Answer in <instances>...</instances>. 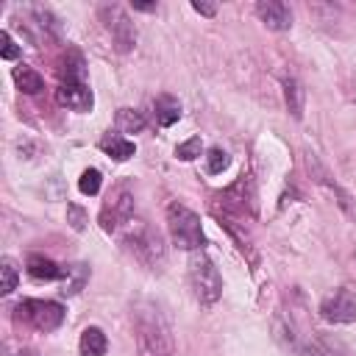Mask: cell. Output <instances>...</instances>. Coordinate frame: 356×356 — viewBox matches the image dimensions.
Instances as JSON below:
<instances>
[{
	"label": "cell",
	"instance_id": "6da1fadb",
	"mask_svg": "<svg viewBox=\"0 0 356 356\" xmlns=\"http://www.w3.org/2000/svg\"><path fill=\"white\" fill-rule=\"evenodd\" d=\"M134 337L139 356H175L172 331L153 303H139L134 309Z\"/></svg>",
	"mask_w": 356,
	"mask_h": 356
},
{
	"label": "cell",
	"instance_id": "7a4b0ae2",
	"mask_svg": "<svg viewBox=\"0 0 356 356\" xmlns=\"http://www.w3.org/2000/svg\"><path fill=\"white\" fill-rule=\"evenodd\" d=\"M125 245L134 250V256L145 264V267H150V270H159L164 261H167V248H164V239H161V234L153 228V225H147V222H128V228H125Z\"/></svg>",
	"mask_w": 356,
	"mask_h": 356
},
{
	"label": "cell",
	"instance_id": "3957f363",
	"mask_svg": "<svg viewBox=\"0 0 356 356\" xmlns=\"http://www.w3.org/2000/svg\"><path fill=\"white\" fill-rule=\"evenodd\" d=\"M167 228H170V236H172V245L181 248V250H200L203 248V225H200V217L186 209L184 203H170L167 206Z\"/></svg>",
	"mask_w": 356,
	"mask_h": 356
},
{
	"label": "cell",
	"instance_id": "277c9868",
	"mask_svg": "<svg viewBox=\"0 0 356 356\" xmlns=\"http://www.w3.org/2000/svg\"><path fill=\"white\" fill-rule=\"evenodd\" d=\"M189 286L195 292V298L203 303V306H214L222 295V278H220V270L214 267V261L203 253V250H195L189 256Z\"/></svg>",
	"mask_w": 356,
	"mask_h": 356
},
{
	"label": "cell",
	"instance_id": "5b68a950",
	"mask_svg": "<svg viewBox=\"0 0 356 356\" xmlns=\"http://www.w3.org/2000/svg\"><path fill=\"white\" fill-rule=\"evenodd\" d=\"M97 14H100V22L106 25V31L111 33L114 50H117V53L134 50V44H136V25L131 22L128 11H125L120 3H103V6L97 8Z\"/></svg>",
	"mask_w": 356,
	"mask_h": 356
},
{
	"label": "cell",
	"instance_id": "8992f818",
	"mask_svg": "<svg viewBox=\"0 0 356 356\" xmlns=\"http://www.w3.org/2000/svg\"><path fill=\"white\" fill-rule=\"evenodd\" d=\"M14 317L33 325L36 331H56L64 323V306L56 300H19Z\"/></svg>",
	"mask_w": 356,
	"mask_h": 356
},
{
	"label": "cell",
	"instance_id": "52a82bcc",
	"mask_svg": "<svg viewBox=\"0 0 356 356\" xmlns=\"http://www.w3.org/2000/svg\"><path fill=\"white\" fill-rule=\"evenodd\" d=\"M131 214H134V195H131V189L125 186V184H120V186H114L111 189V195L106 197V203H103V211H100V225H103V231H120L122 225H128L131 222Z\"/></svg>",
	"mask_w": 356,
	"mask_h": 356
},
{
	"label": "cell",
	"instance_id": "ba28073f",
	"mask_svg": "<svg viewBox=\"0 0 356 356\" xmlns=\"http://www.w3.org/2000/svg\"><path fill=\"white\" fill-rule=\"evenodd\" d=\"M306 170H309V175L320 184V186H325L331 195H334V200H337V206L345 211V217H350V220H356V200H353V195L350 192H345L339 184H334L331 178H328V172H325V167L320 164V159H317V153H306Z\"/></svg>",
	"mask_w": 356,
	"mask_h": 356
},
{
	"label": "cell",
	"instance_id": "9c48e42d",
	"mask_svg": "<svg viewBox=\"0 0 356 356\" xmlns=\"http://www.w3.org/2000/svg\"><path fill=\"white\" fill-rule=\"evenodd\" d=\"M320 314L328 323H353L356 320V300L348 289H334L331 295L323 298Z\"/></svg>",
	"mask_w": 356,
	"mask_h": 356
},
{
	"label": "cell",
	"instance_id": "30bf717a",
	"mask_svg": "<svg viewBox=\"0 0 356 356\" xmlns=\"http://www.w3.org/2000/svg\"><path fill=\"white\" fill-rule=\"evenodd\" d=\"M56 100L72 111H89L95 106V95L86 81H61L56 89Z\"/></svg>",
	"mask_w": 356,
	"mask_h": 356
},
{
	"label": "cell",
	"instance_id": "8fae6325",
	"mask_svg": "<svg viewBox=\"0 0 356 356\" xmlns=\"http://www.w3.org/2000/svg\"><path fill=\"white\" fill-rule=\"evenodd\" d=\"M256 17L270 31H289L292 28V11H289V6H284L278 0H259L256 3Z\"/></svg>",
	"mask_w": 356,
	"mask_h": 356
},
{
	"label": "cell",
	"instance_id": "7c38bea8",
	"mask_svg": "<svg viewBox=\"0 0 356 356\" xmlns=\"http://www.w3.org/2000/svg\"><path fill=\"white\" fill-rule=\"evenodd\" d=\"M25 270H28L36 281H56V278H64V273H67V267H58L53 259L39 256V253H31V256H28Z\"/></svg>",
	"mask_w": 356,
	"mask_h": 356
},
{
	"label": "cell",
	"instance_id": "4fadbf2b",
	"mask_svg": "<svg viewBox=\"0 0 356 356\" xmlns=\"http://www.w3.org/2000/svg\"><path fill=\"white\" fill-rule=\"evenodd\" d=\"M100 150L103 153H108L114 161H128L134 153H136V147H134V142L131 139H125V136H120V134H103V139H100Z\"/></svg>",
	"mask_w": 356,
	"mask_h": 356
},
{
	"label": "cell",
	"instance_id": "5bb4252c",
	"mask_svg": "<svg viewBox=\"0 0 356 356\" xmlns=\"http://www.w3.org/2000/svg\"><path fill=\"white\" fill-rule=\"evenodd\" d=\"M106 348H108V339L97 325L83 328L81 342H78V353L81 356H106Z\"/></svg>",
	"mask_w": 356,
	"mask_h": 356
},
{
	"label": "cell",
	"instance_id": "9a60e30c",
	"mask_svg": "<svg viewBox=\"0 0 356 356\" xmlns=\"http://www.w3.org/2000/svg\"><path fill=\"white\" fill-rule=\"evenodd\" d=\"M284 103H286V108H289V114H292L295 120L303 117L306 92H303V86H300L298 78H284Z\"/></svg>",
	"mask_w": 356,
	"mask_h": 356
},
{
	"label": "cell",
	"instance_id": "2e32d148",
	"mask_svg": "<svg viewBox=\"0 0 356 356\" xmlns=\"http://www.w3.org/2000/svg\"><path fill=\"white\" fill-rule=\"evenodd\" d=\"M14 83H17V89L25 92V95H36V92L44 89V78H42L33 67H25V64L14 67Z\"/></svg>",
	"mask_w": 356,
	"mask_h": 356
},
{
	"label": "cell",
	"instance_id": "e0dca14e",
	"mask_svg": "<svg viewBox=\"0 0 356 356\" xmlns=\"http://www.w3.org/2000/svg\"><path fill=\"white\" fill-rule=\"evenodd\" d=\"M178 117H181V103L175 97H170V95L156 97V122L159 125L170 128L172 122H178Z\"/></svg>",
	"mask_w": 356,
	"mask_h": 356
},
{
	"label": "cell",
	"instance_id": "ac0fdd59",
	"mask_svg": "<svg viewBox=\"0 0 356 356\" xmlns=\"http://www.w3.org/2000/svg\"><path fill=\"white\" fill-rule=\"evenodd\" d=\"M83 75H86L83 56L75 47H70L64 56V64H61V81H83Z\"/></svg>",
	"mask_w": 356,
	"mask_h": 356
},
{
	"label": "cell",
	"instance_id": "d6986e66",
	"mask_svg": "<svg viewBox=\"0 0 356 356\" xmlns=\"http://www.w3.org/2000/svg\"><path fill=\"white\" fill-rule=\"evenodd\" d=\"M86 278H89V267L86 264H70L67 267V273H64V295H75V292H81L83 289V284H86Z\"/></svg>",
	"mask_w": 356,
	"mask_h": 356
},
{
	"label": "cell",
	"instance_id": "ffe728a7",
	"mask_svg": "<svg viewBox=\"0 0 356 356\" xmlns=\"http://www.w3.org/2000/svg\"><path fill=\"white\" fill-rule=\"evenodd\" d=\"M31 14H33V19H36V25H39L42 31H47L50 36H61V22H58V17H56L50 8H44V6H31Z\"/></svg>",
	"mask_w": 356,
	"mask_h": 356
},
{
	"label": "cell",
	"instance_id": "44dd1931",
	"mask_svg": "<svg viewBox=\"0 0 356 356\" xmlns=\"http://www.w3.org/2000/svg\"><path fill=\"white\" fill-rule=\"evenodd\" d=\"M17 278H19L17 261H14L11 256H3V259H0V295H8V292H14V286H17Z\"/></svg>",
	"mask_w": 356,
	"mask_h": 356
},
{
	"label": "cell",
	"instance_id": "7402d4cb",
	"mask_svg": "<svg viewBox=\"0 0 356 356\" xmlns=\"http://www.w3.org/2000/svg\"><path fill=\"white\" fill-rule=\"evenodd\" d=\"M117 125H120V131H125V134H136V131L145 128V117H142L139 111H134V108H120V111H117Z\"/></svg>",
	"mask_w": 356,
	"mask_h": 356
},
{
	"label": "cell",
	"instance_id": "603a6c76",
	"mask_svg": "<svg viewBox=\"0 0 356 356\" xmlns=\"http://www.w3.org/2000/svg\"><path fill=\"white\" fill-rule=\"evenodd\" d=\"M217 217H220V225H225V228H228V234H231V236L236 239L239 250H242V253H250V236H248L245 225L239 228V225H236V220H231L228 214H220V211H217Z\"/></svg>",
	"mask_w": 356,
	"mask_h": 356
},
{
	"label": "cell",
	"instance_id": "cb8c5ba5",
	"mask_svg": "<svg viewBox=\"0 0 356 356\" xmlns=\"http://www.w3.org/2000/svg\"><path fill=\"white\" fill-rule=\"evenodd\" d=\"M100 181H103L100 170L89 167V170L81 172V178H78V189H81L83 195H97V192H100Z\"/></svg>",
	"mask_w": 356,
	"mask_h": 356
},
{
	"label": "cell",
	"instance_id": "d4e9b609",
	"mask_svg": "<svg viewBox=\"0 0 356 356\" xmlns=\"http://www.w3.org/2000/svg\"><path fill=\"white\" fill-rule=\"evenodd\" d=\"M228 153L222 150V147H211L209 153H206V170L211 172V175H217V172H222L225 167H228Z\"/></svg>",
	"mask_w": 356,
	"mask_h": 356
},
{
	"label": "cell",
	"instance_id": "484cf974",
	"mask_svg": "<svg viewBox=\"0 0 356 356\" xmlns=\"http://www.w3.org/2000/svg\"><path fill=\"white\" fill-rule=\"evenodd\" d=\"M175 156H178L181 161H192V159H197V156H200V136H192V139L181 142V145L175 147Z\"/></svg>",
	"mask_w": 356,
	"mask_h": 356
},
{
	"label": "cell",
	"instance_id": "4316f807",
	"mask_svg": "<svg viewBox=\"0 0 356 356\" xmlns=\"http://www.w3.org/2000/svg\"><path fill=\"white\" fill-rule=\"evenodd\" d=\"M67 222H70L75 231H83V228H86V222H89V217H86V211H83L81 206L70 203V206H67Z\"/></svg>",
	"mask_w": 356,
	"mask_h": 356
},
{
	"label": "cell",
	"instance_id": "83f0119b",
	"mask_svg": "<svg viewBox=\"0 0 356 356\" xmlns=\"http://www.w3.org/2000/svg\"><path fill=\"white\" fill-rule=\"evenodd\" d=\"M0 56H3L6 61H11V58L19 56V47L14 44V39H11L8 31H0Z\"/></svg>",
	"mask_w": 356,
	"mask_h": 356
},
{
	"label": "cell",
	"instance_id": "f1b7e54d",
	"mask_svg": "<svg viewBox=\"0 0 356 356\" xmlns=\"http://www.w3.org/2000/svg\"><path fill=\"white\" fill-rule=\"evenodd\" d=\"M192 8L197 14H203V17H214L217 14V6L214 3H203V0H192Z\"/></svg>",
	"mask_w": 356,
	"mask_h": 356
},
{
	"label": "cell",
	"instance_id": "f546056e",
	"mask_svg": "<svg viewBox=\"0 0 356 356\" xmlns=\"http://www.w3.org/2000/svg\"><path fill=\"white\" fill-rule=\"evenodd\" d=\"M298 353L300 356H325V350H320L317 345H298Z\"/></svg>",
	"mask_w": 356,
	"mask_h": 356
},
{
	"label": "cell",
	"instance_id": "4dcf8cb0",
	"mask_svg": "<svg viewBox=\"0 0 356 356\" xmlns=\"http://www.w3.org/2000/svg\"><path fill=\"white\" fill-rule=\"evenodd\" d=\"M134 11H156V3H134Z\"/></svg>",
	"mask_w": 356,
	"mask_h": 356
}]
</instances>
